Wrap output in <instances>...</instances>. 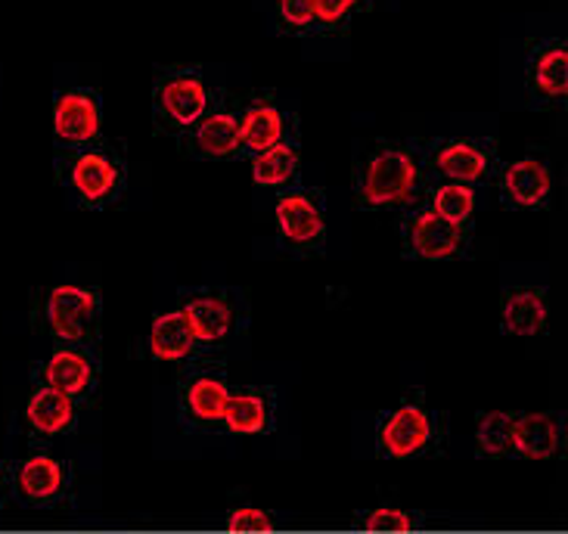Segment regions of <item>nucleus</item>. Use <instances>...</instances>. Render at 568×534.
<instances>
[{"mask_svg":"<svg viewBox=\"0 0 568 534\" xmlns=\"http://www.w3.org/2000/svg\"><path fill=\"white\" fill-rule=\"evenodd\" d=\"M429 174L414 143L373 140L352 165L354 205L364 212H404L423 199Z\"/></svg>","mask_w":568,"mask_h":534,"instance_id":"nucleus-1","label":"nucleus"},{"mask_svg":"<svg viewBox=\"0 0 568 534\" xmlns=\"http://www.w3.org/2000/svg\"><path fill=\"white\" fill-rule=\"evenodd\" d=\"M212 103H215V91L200 66L178 62L155 72L153 91H150L155 134L174 140L184 138Z\"/></svg>","mask_w":568,"mask_h":534,"instance_id":"nucleus-2","label":"nucleus"},{"mask_svg":"<svg viewBox=\"0 0 568 534\" xmlns=\"http://www.w3.org/2000/svg\"><path fill=\"white\" fill-rule=\"evenodd\" d=\"M62 181L81 209H119L128 193V165L122 153H115L106 143H97L88 150L65 153Z\"/></svg>","mask_w":568,"mask_h":534,"instance_id":"nucleus-3","label":"nucleus"},{"mask_svg":"<svg viewBox=\"0 0 568 534\" xmlns=\"http://www.w3.org/2000/svg\"><path fill=\"white\" fill-rule=\"evenodd\" d=\"M419 162L432 181H454L466 187L494 181L500 169L497 140H473V138H438L426 140L416 147Z\"/></svg>","mask_w":568,"mask_h":534,"instance_id":"nucleus-4","label":"nucleus"},{"mask_svg":"<svg viewBox=\"0 0 568 534\" xmlns=\"http://www.w3.org/2000/svg\"><path fill=\"white\" fill-rule=\"evenodd\" d=\"M100 318L103 302L100 292L78 283H60L44 292L41 302V326L44 333L57 339L60 345H84L97 349L100 336Z\"/></svg>","mask_w":568,"mask_h":534,"instance_id":"nucleus-5","label":"nucleus"},{"mask_svg":"<svg viewBox=\"0 0 568 534\" xmlns=\"http://www.w3.org/2000/svg\"><path fill=\"white\" fill-rule=\"evenodd\" d=\"M280 245L292 255H321L326 245V202L321 190L295 187L274 202Z\"/></svg>","mask_w":568,"mask_h":534,"instance_id":"nucleus-6","label":"nucleus"},{"mask_svg":"<svg viewBox=\"0 0 568 534\" xmlns=\"http://www.w3.org/2000/svg\"><path fill=\"white\" fill-rule=\"evenodd\" d=\"M442 435V420L432 411L423 395L400 397L398 404L379 420L376 442L385 457L410 460L423 451H429L432 444Z\"/></svg>","mask_w":568,"mask_h":534,"instance_id":"nucleus-7","label":"nucleus"},{"mask_svg":"<svg viewBox=\"0 0 568 534\" xmlns=\"http://www.w3.org/2000/svg\"><path fill=\"white\" fill-rule=\"evenodd\" d=\"M404 255L416 261H454L469 252V230L447 224L429 205L416 202L400 214Z\"/></svg>","mask_w":568,"mask_h":534,"instance_id":"nucleus-8","label":"nucleus"},{"mask_svg":"<svg viewBox=\"0 0 568 534\" xmlns=\"http://www.w3.org/2000/svg\"><path fill=\"white\" fill-rule=\"evenodd\" d=\"M528 107L562 109L568 97V47L562 38H535L525 44Z\"/></svg>","mask_w":568,"mask_h":534,"instance_id":"nucleus-9","label":"nucleus"},{"mask_svg":"<svg viewBox=\"0 0 568 534\" xmlns=\"http://www.w3.org/2000/svg\"><path fill=\"white\" fill-rule=\"evenodd\" d=\"M181 153L193 159H236L243 155L240 122H236V100L231 93H215V103L205 109L200 122L178 138Z\"/></svg>","mask_w":568,"mask_h":534,"instance_id":"nucleus-10","label":"nucleus"},{"mask_svg":"<svg viewBox=\"0 0 568 534\" xmlns=\"http://www.w3.org/2000/svg\"><path fill=\"white\" fill-rule=\"evenodd\" d=\"M53 138L65 153L103 143V107L100 97L84 88H69L53 100Z\"/></svg>","mask_w":568,"mask_h":534,"instance_id":"nucleus-11","label":"nucleus"},{"mask_svg":"<svg viewBox=\"0 0 568 534\" xmlns=\"http://www.w3.org/2000/svg\"><path fill=\"white\" fill-rule=\"evenodd\" d=\"M236 122H240V143L243 153L255 155L295 138V119L280 107L271 93H252L236 100Z\"/></svg>","mask_w":568,"mask_h":534,"instance_id":"nucleus-12","label":"nucleus"},{"mask_svg":"<svg viewBox=\"0 0 568 534\" xmlns=\"http://www.w3.org/2000/svg\"><path fill=\"white\" fill-rule=\"evenodd\" d=\"M494 183H497V193L504 199V205L519 209V212L547 209L554 199V171L535 153L500 165L494 174Z\"/></svg>","mask_w":568,"mask_h":534,"instance_id":"nucleus-13","label":"nucleus"},{"mask_svg":"<svg viewBox=\"0 0 568 534\" xmlns=\"http://www.w3.org/2000/svg\"><path fill=\"white\" fill-rule=\"evenodd\" d=\"M231 392V382L221 370H212L209 364L190 366L181 373V382H178L181 416L193 426H215V423H221V413H224Z\"/></svg>","mask_w":568,"mask_h":534,"instance_id":"nucleus-14","label":"nucleus"},{"mask_svg":"<svg viewBox=\"0 0 568 534\" xmlns=\"http://www.w3.org/2000/svg\"><path fill=\"white\" fill-rule=\"evenodd\" d=\"M97 376H100L97 349H84V345H57L41 364V385H50L53 392L72 401L88 395L97 385Z\"/></svg>","mask_w":568,"mask_h":534,"instance_id":"nucleus-15","label":"nucleus"},{"mask_svg":"<svg viewBox=\"0 0 568 534\" xmlns=\"http://www.w3.org/2000/svg\"><path fill=\"white\" fill-rule=\"evenodd\" d=\"M186 326L200 349H217L236 330V308L224 292H193L181 302Z\"/></svg>","mask_w":568,"mask_h":534,"instance_id":"nucleus-16","label":"nucleus"},{"mask_svg":"<svg viewBox=\"0 0 568 534\" xmlns=\"http://www.w3.org/2000/svg\"><path fill=\"white\" fill-rule=\"evenodd\" d=\"M550 323V299L538 286H513L500 295V330L507 336H540Z\"/></svg>","mask_w":568,"mask_h":534,"instance_id":"nucleus-17","label":"nucleus"},{"mask_svg":"<svg viewBox=\"0 0 568 534\" xmlns=\"http://www.w3.org/2000/svg\"><path fill=\"white\" fill-rule=\"evenodd\" d=\"M146 349H150V357L159 361V364H190L202 352L193 333H190V326H186L181 308L155 314L153 323H150Z\"/></svg>","mask_w":568,"mask_h":534,"instance_id":"nucleus-18","label":"nucleus"},{"mask_svg":"<svg viewBox=\"0 0 568 534\" xmlns=\"http://www.w3.org/2000/svg\"><path fill=\"white\" fill-rule=\"evenodd\" d=\"M513 454L525 460H554L562 454V423L554 413H516Z\"/></svg>","mask_w":568,"mask_h":534,"instance_id":"nucleus-19","label":"nucleus"},{"mask_svg":"<svg viewBox=\"0 0 568 534\" xmlns=\"http://www.w3.org/2000/svg\"><path fill=\"white\" fill-rule=\"evenodd\" d=\"M248 169H252L255 187L277 190V193L295 190L298 178H302V150H298V140L290 138L277 143V147H271V150H264V153L248 155Z\"/></svg>","mask_w":568,"mask_h":534,"instance_id":"nucleus-20","label":"nucleus"},{"mask_svg":"<svg viewBox=\"0 0 568 534\" xmlns=\"http://www.w3.org/2000/svg\"><path fill=\"white\" fill-rule=\"evenodd\" d=\"M271 416H274L271 389H236L224 404L221 426L233 435H258L271 429Z\"/></svg>","mask_w":568,"mask_h":534,"instance_id":"nucleus-21","label":"nucleus"},{"mask_svg":"<svg viewBox=\"0 0 568 534\" xmlns=\"http://www.w3.org/2000/svg\"><path fill=\"white\" fill-rule=\"evenodd\" d=\"M423 205H429L432 212L438 218H445L447 224L463 230H473V218H476V187H466V183L454 181H432L423 190Z\"/></svg>","mask_w":568,"mask_h":534,"instance_id":"nucleus-22","label":"nucleus"},{"mask_svg":"<svg viewBox=\"0 0 568 534\" xmlns=\"http://www.w3.org/2000/svg\"><path fill=\"white\" fill-rule=\"evenodd\" d=\"M75 401L53 392L50 385H38L26 401V423L38 435H62L75 426Z\"/></svg>","mask_w":568,"mask_h":534,"instance_id":"nucleus-23","label":"nucleus"},{"mask_svg":"<svg viewBox=\"0 0 568 534\" xmlns=\"http://www.w3.org/2000/svg\"><path fill=\"white\" fill-rule=\"evenodd\" d=\"M19 491L34 501V504H47V501H57L62 491H65V466L60 460L50 457V454H34L22 466H19Z\"/></svg>","mask_w":568,"mask_h":534,"instance_id":"nucleus-24","label":"nucleus"},{"mask_svg":"<svg viewBox=\"0 0 568 534\" xmlns=\"http://www.w3.org/2000/svg\"><path fill=\"white\" fill-rule=\"evenodd\" d=\"M513 423L516 413L488 411L476 416V451L481 457H507L513 454Z\"/></svg>","mask_w":568,"mask_h":534,"instance_id":"nucleus-25","label":"nucleus"},{"mask_svg":"<svg viewBox=\"0 0 568 534\" xmlns=\"http://www.w3.org/2000/svg\"><path fill=\"white\" fill-rule=\"evenodd\" d=\"M373 0H314L317 34H345L361 13H367Z\"/></svg>","mask_w":568,"mask_h":534,"instance_id":"nucleus-26","label":"nucleus"},{"mask_svg":"<svg viewBox=\"0 0 568 534\" xmlns=\"http://www.w3.org/2000/svg\"><path fill=\"white\" fill-rule=\"evenodd\" d=\"M274 16H277V29L283 34L307 38V34L317 31V22H314V0H277L274 3Z\"/></svg>","mask_w":568,"mask_h":534,"instance_id":"nucleus-27","label":"nucleus"},{"mask_svg":"<svg viewBox=\"0 0 568 534\" xmlns=\"http://www.w3.org/2000/svg\"><path fill=\"white\" fill-rule=\"evenodd\" d=\"M414 525V516L398 506H376L361 516V528H367V532H410Z\"/></svg>","mask_w":568,"mask_h":534,"instance_id":"nucleus-28","label":"nucleus"},{"mask_svg":"<svg viewBox=\"0 0 568 534\" xmlns=\"http://www.w3.org/2000/svg\"><path fill=\"white\" fill-rule=\"evenodd\" d=\"M227 528L231 532H271L274 516L258 510V506H236L227 513Z\"/></svg>","mask_w":568,"mask_h":534,"instance_id":"nucleus-29","label":"nucleus"}]
</instances>
